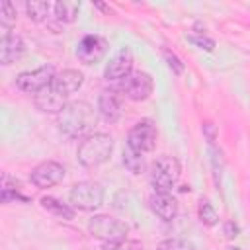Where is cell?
<instances>
[{
    "label": "cell",
    "mask_w": 250,
    "mask_h": 250,
    "mask_svg": "<svg viewBox=\"0 0 250 250\" xmlns=\"http://www.w3.org/2000/svg\"><path fill=\"white\" fill-rule=\"evenodd\" d=\"M39 203H41V207H43L47 213H51V215H55V217H59V219H64V221H72V219H74V207L68 205V203L59 201L57 197L47 195V197H41Z\"/></svg>",
    "instance_id": "19"
},
{
    "label": "cell",
    "mask_w": 250,
    "mask_h": 250,
    "mask_svg": "<svg viewBox=\"0 0 250 250\" xmlns=\"http://www.w3.org/2000/svg\"><path fill=\"white\" fill-rule=\"evenodd\" d=\"M98 113L105 123H115L121 117V98L115 90H104L98 96Z\"/></svg>",
    "instance_id": "14"
},
{
    "label": "cell",
    "mask_w": 250,
    "mask_h": 250,
    "mask_svg": "<svg viewBox=\"0 0 250 250\" xmlns=\"http://www.w3.org/2000/svg\"><path fill=\"white\" fill-rule=\"evenodd\" d=\"M156 250H193V244L182 238H166L158 244Z\"/></svg>",
    "instance_id": "25"
},
{
    "label": "cell",
    "mask_w": 250,
    "mask_h": 250,
    "mask_svg": "<svg viewBox=\"0 0 250 250\" xmlns=\"http://www.w3.org/2000/svg\"><path fill=\"white\" fill-rule=\"evenodd\" d=\"M96 111L88 102H70L59 115H57V125L59 131L68 137V139H78L86 135L94 125H96Z\"/></svg>",
    "instance_id": "1"
},
{
    "label": "cell",
    "mask_w": 250,
    "mask_h": 250,
    "mask_svg": "<svg viewBox=\"0 0 250 250\" xmlns=\"http://www.w3.org/2000/svg\"><path fill=\"white\" fill-rule=\"evenodd\" d=\"M227 250H240V248H236V246H229Z\"/></svg>",
    "instance_id": "31"
},
{
    "label": "cell",
    "mask_w": 250,
    "mask_h": 250,
    "mask_svg": "<svg viewBox=\"0 0 250 250\" xmlns=\"http://www.w3.org/2000/svg\"><path fill=\"white\" fill-rule=\"evenodd\" d=\"M121 90L123 94L133 100V102H145L150 98L152 90H154V82H152V76L148 72H131L123 84H121Z\"/></svg>",
    "instance_id": "10"
},
{
    "label": "cell",
    "mask_w": 250,
    "mask_h": 250,
    "mask_svg": "<svg viewBox=\"0 0 250 250\" xmlns=\"http://www.w3.org/2000/svg\"><path fill=\"white\" fill-rule=\"evenodd\" d=\"M133 70V53L129 47H121L107 62L104 76L107 82H115V80H125Z\"/></svg>",
    "instance_id": "11"
},
{
    "label": "cell",
    "mask_w": 250,
    "mask_h": 250,
    "mask_svg": "<svg viewBox=\"0 0 250 250\" xmlns=\"http://www.w3.org/2000/svg\"><path fill=\"white\" fill-rule=\"evenodd\" d=\"M105 191L98 182H80L68 191V203L80 211H94L104 203Z\"/></svg>",
    "instance_id": "5"
},
{
    "label": "cell",
    "mask_w": 250,
    "mask_h": 250,
    "mask_svg": "<svg viewBox=\"0 0 250 250\" xmlns=\"http://www.w3.org/2000/svg\"><path fill=\"white\" fill-rule=\"evenodd\" d=\"M104 250H143V246L135 240H117V242H102Z\"/></svg>",
    "instance_id": "27"
},
{
    "label": "cell",
    "mask_w": 250,
    "mask_h": 250,
    "mask_svg": "<svg viewBox=\"0 0 250 250\" xmlns=\"http://www.w3.org/2000/svg\"><path fill=\"white\" fill-rule=\"evenodd\" d=\"M186 39H188L189 43H193L195 47H199V49L207 51V53H211V51L215 49V41H213L211 37L203 35V33H193V35H188Z\"/></svg>",
    "instance_id": "26"
},
{
    "label": "cell",
    "mask_w": 250,
    "mask_h": 250,
    "mask_svg": "<svg viewBox=\"0 0 250 250\" xmlns=\"http://www.w3.org/2000/svg\"><path fill=\"white\" fill-rule=\"evenodd\" d=\"M64 166L57 160H45L41 164H37L31 174H29V180L31 184L37 188V189H47V188H53L57 184H61L64 180Z\"/></svg>",
    "instance_id": "8"
},
{
    "label": "cell",
    "mask_w": 250,
    "mask_h": 250,
    "mask_svg": "<svg viewBox=\"0 0 250 250\" xmlns=\"http://www.w3.org/2000/svg\"><path fill=\"white\" fill-rule=\"evenodd\" d=\"M107 41L105 37L102 35H96V33H90V35H84L78 45H76V57L82 64H96L100 62L105 53H107Z\"/></svg>",
    "instance_id": "9"
},
{
    "label": "cell",
    "mask_w": 250,
    "mask_h": 250,
    "mask_svg": "<svg viewBox=\"0 0 250 250\" xmlns=\"http://www.w3.org/2000/svg\"><path fill=\"white\" fill-rule=\"evenodd\" d=\"M18 20V10L12 2H2L0 4V27H2V37L10 35L12 31V25L16 23Z\"/></svg>",
    "instance_id": "22"
},
{
    "label": "cell",
    "mask_w": 250,
    "mask_h": 250,
    "mask_svg": "<svg viewBox=\"0 0 250 250\" xmlns=\"http://www.w3.org/2000/svg\"><path fill=\"white\" fill-rule=\"evenodd\" d=\"M78 12H80V2H74V0H59L53 4V18L59 27L72 23Z\"/></svg>",
    "instance_id": "18"
},
{
    "label": "cell",
    "mask_w": 250,
    "mask_h": 250,
    "mask_svg": "<svg viewBox=\"0 0 250 250\" xmlns=\"http://www.w3.org/2000/svg\"><path fill=\"white\" fill-rule=\"evenodd\" d=\"M156 139H158L156 125L150 119H141V121H137L129 129L127 146L133 148V150H137V152H141V154H146V152H152L154 150Z\"/></svg>",
    "instance_id": "7"
},
{
    "label": "cell",
    "mask_w": 250,
    "mask_h": 250,
    "mask_svg": "<svg viewBox=\"0 0 250 250\" xmlns=\"http://www.w3.org/2000/svg\"><path fill=\"white\" fill-rule=\"evenodd\" d=\"M223 232H225L227 238H234V236H238V225H236L234 221H225Z\"/></svg>",
    "instance_id": "29"
},
{
    "label": "cell",
    "mask_w": 250,
    "mask_h": 250,
    "mask_svg": "<svg viewBox=\"0 0 250 250\" xmlns=\"http://www.w3.org/2000/svg\"><path fill=\"white\" fill-rule=\"evenodd\" d=\"M33 104L41 113H51V115H59L66 105V96H62L61 92H57L53 86L41 90L39 94L33 96Z\"/></svg>",
    "instance_id": "12"
},
{
    "label": "cell",
    "mask_w": 250,
    "mask_h": 250,
    "mask_svg": "<svg viewBox=\"0 0 250 250\" xmlns=\"http://www.w3.org/2000/svg\"><path fill=\"white\" fill-rule=\"evenodd\" d=\"M82 84H84V74L80 70H76V68H64V70L57 72V76H55V80H53L51 86L57 92H61L62 96L68 98L70 94L78 92L82 88Z\"/></svg>",
    "instance_id": "15"
},
{
    "label": "cell",
    "mask_w": 250,
    "mask_h": 250,
    "mask_svg": "<svg viewBox=\"0 0 250 250\" xmlns=\"http://www.w3.org/2000/svg\"><path fill=\"white\" fill-rule=\"evenodd\" d=\"M148 207L164 223L174 221L176 215H178V201L172 197V193H158V191H154L148 197Z\"/></svg>",
    "instance_id": "13"
},
{
    "label": "cell",
    "mask_w": 250,
    "mask_h": 250,
    "mask_svg": "<svg viewBox=\"0 0 250 250\" xmlns=\"http://www.w3.org/2000/svg\"><path fill=\"white\" fill-rule=\"evenodd\" d=\"M197 215H199V221H201L205 227H215V225L219 223V215H217V211H215V207L211 205L209 199H201V201H199Z\"/></svg>",
    "instance_id": "23"
},
{
    "label": "cell",
    "mask_w": 250,
    "mask_h": 250,
    "mask_svg": "<svg viewBox=\"0 0 250 250\" xmlns=\"http://www.w3.org/2000/svg\"><path fill=\"white\" fill-rule=\"evenodd\" d=\"M113 152V139L107 133H92L82 139L76 150V158L84 168H98L109 160Z\"/></svg>",
    "instance_id": "2"
},
{
    "label": "cell",
    "mask_w": 250,
    "mask_h": 250,
    "mask_svg": "<svg viewBox=\"0 0 250 250\" xmlns=\"http://www.w3.org/2000/svg\"><path fill=\"white\" fill-rule=\"evenodd\" d=\"M25 51V43L18 33H10L2 37L0 41V62L2 64H12L16 62Z\"/></svg>",
    "instance_id": "16"
},
{
    "label": "cell",
    "mask_w": 250,
    "mask_h": 250,
    "mask_svg": "<svg viewBox=\"0 0 250 250\" xmlns=\"http://www.w3.org/2000/svg\"><path fill=\"white\" fill-rule=\"evenodd\" d=\"M94 6H96L98 10H102V12H105V14H109V12H111V10H109V6L102 4V2H94Z\"/></svg>",
    "instance_id": "30"
},
{
    "label": "cell",
    "mask_w": 250,
    "mask_h": 250,
    "mask_svg": "<svg viewBox=\"0 0 250 250\" xmlns=\"http://www.w3.org/2000/svg\"><path fill=\"white\" fill-rule=\"evenodd\" d=\"M2 203H10V201H21V203H29L31 197L25 195L21 191V182H18L16 178H12L10 174H2Z\"/></svg>",
    "instance_id": "17"
},
{
    "label": "cell",
    "mask_w": 250,
    "mask_h": 250,
    "mask_svg": "<svg viewBox=\"0 0 250 250\" xmlns=\"http://www.w3.org/2000/svg\"><path fill=\"white\" fill-rule=\"evenodd\" d=\"M201 131H203V137L207 139V145H209V146L215 145V141H217V127H215L211 121H205V123L201 125Z\"/></svg>",
    "instance_id": "28"
},
{
    "label": "cell",
    "mask_w": 250,
    "mask_h": 250,
    "mask_svg": "<svg viewBox=\"0 0 250 250\" xmlns=\"http://www.w3.org/2000/svg\"><path fill=\"white\" fill-rule=\"evenodd\" d=\"M162 57H164V61H166V64H168V68L176 74V76H180V74H184V70H186V64L182 62V59L174 53V51H170V49H166V47H162Z\"/></svg>",
    "instance_id": "24"
},
{
    "label": "cell",
    "mask_w": 250,
    "mask_h": 250,
    "mask_svg": "<svg viewBox=\"0 0 250 250\" xmlns=\"http://www.w3.org/2000/svg\"><path fill=\"white\" fill-rule=\"evenodd\" d=\"M23 8H25L27 18H29L31 21L39 23V21H45V20L49 18V12L53 10V4L41 2V0H27V2L23 4Z\"/></svg>",
    "instance_id": "20"
},
{
    "label": "cell",
    "mask_w": 250,
    "mask_h": 250,
    "mask_svg": "<svg viewBox=\"0 0 250 250\" xmlns=\"http://www.w3.org/2000/svg\"><path fill=\"white\" fill-rule=\"evenodd\" d=\"M123 166H125L131 174H141V172H145V166H146L145 154H141V152H137V150H133V148H129V146L125 145V148H123Z\"/></svg>",
    "instance_id": "21"
},
{
    "label": "cell",
    "mask_w": 250,
    "mask_h": 250,
    "mask_svg": "<svg viewBox=\"0 0 250 250\" xmlns=\"http://www.w3.org/2000/svg\"><path fill=\"white\" fill-rule=\"evenodd\" d=\"M57 72L53 64H43L35 70H23L16 78V86L25 94H39L41 90L49 88L55 80Z\"/></svg>",
    "instance_id": "6"
},
{
    "label": "cell",
    "mask_w": 250,
    "mask_h": 250,
    "mask_svg": "<svg viewBox=\"0 0 250 250\" xmlns=\"http://www.w3.org/2000/svg\"><path fill=\"white\" fill-rule=\"evenodd\" d=\"M88 232L102 242H117L127 238L129 225L111 215H94L88 221Z\"/></svg>",
    "instance_id": "4"
},
{
    "label": "cell",
    "mask_w": 250,
    "mask_h": 250,
    "mask_svg": "<svg viewBox=\"0 0 250 250\" xmlns=\"http://www.w3.org/2000/svg\"><path fill=\"white\" fill-rule=\"evenodd\" d=\"M180 162L178 158L170 156V154H162L158 156L152 166H150V186L154 188V191L158 193H170L172 188L176 186L178 178H180Z\"/></svg>",
    "instance_id": "3"
}]
</instances>
